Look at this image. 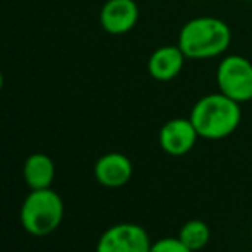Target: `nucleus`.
Here are the masks:
<instances>
[{"instance_id": "0eeeda50", "label": "nucleus", "mask_w": 252, "mask_h": 252, "mask_svg": "<svg viewBox=\"0 0 252 252\" xmlns=\"http://www.w3.org/2000/svg\"><path fill=\"white\" fill-rule=\"evenodd\" d=\"M139 7L134 0H106L100 10V24L108 34H126L136 28Z\"/></svg>"}, {"instance_id": "4468645a", "label": "nucleus", "mask_w": 252, "mask_h": 252, "mask_svg": "<svg viewBox=\"0 0 252 252\" xmlns=\"http://www.w3.org/2000/svg\"><path fill=\"white\" fill-rule=\"evenodd\" d=\"M247 2H252V0H247Z\"/></svg>"}, {"instance_id": "9b49d317", "label": "nucleus", "mask_w": 252, "mask_h": 252, "mask_svg": "<svg viewBox=\"0 0 252 252\" xmlns=\"http://www.w3.org/2000/svg\"><path fill=\"white\" fill-rule=\"evenodd\" d=\"M179 239L182 240V244L186 247H189L192 252H197L204 249L209 244L211 239V230L209 225L202 220H189L187 223H184L182 228L179 232Z\"/></svg>"}, {"instance_id": "1a4fd4ad", "label": "nucleus", "mask_w": 252, "mask_h": 252, "mask_svg": "<svg viewBox=\"0 0 252 252\" xmlns=\"http://www.w3.org/2000/svg\"><path fill=\"white\" fill-rule=\"evenodd\" d=\"M186 60V55L179 45H163L156 48L148 59V74L155 81L168 83L180 76Z\"/></svg>"}, {"instance_id": "423d86ee", "label": "nucleus", "mask_w": 252, "mask_h": 252, "mask_svg": "<svg viewBox=\"0 0 252 252\" xmlns=\"http://www.w3.org/2000/svg\"><path fill=\"white\" fill-rule=\"evenodd\" d=\"M199 134L190 119H172L159 129L158 141L161 150L170 156H184L196 146Z\"/></svg>"}, {"instance_id": "ddd939ff", "label": "nucleus", "mask_w": 252, "mask_h": 252, "mask_svg": "<svg viewBox=\"0 0 252 252\" xmlns=\"http://www.w3.org/2000/svg\"><path fill=\"white\" fill-rule=\"evenodd\" d=\"M2 88H3V76H2V72H0V91H2Z\"/></svg>"}, {"instance_id": "f8f14e48", "label": "nucleus", "mask_w": 252, "mask_h": 252, "mask_svg": "<svg viewBox=\"0 0 252 252\" xmlns=\"http://www.w3.org/2000/svg\"><path fill=\"white\" fill-rule=\"evenodd\" d=\"M150 252H192L182 244L179 237H166L151 244Z\"/></svg>"}, {"instance_id": "39448f33", "label": "nucleus", "mask_w": 252, "mask_h": 252, "mask_svg": "<svg viewBox=\"0 0 252 252\" xmlns=\"http://www.w3.org/2000/svg\"><path fill=\"white\" fill-rule=\"evenodd\" d=\"M151 239L136 223H119L101 233L96 252H150Z\"/></svg>"}, {"instance_id": "f03ea898", "label": "nucleus", "mask_w": 252, "mask_h": 252, "mask_svg": "<svg viewBox=\"0 0 252 252\" xmlns=\"http://www.w3.org/2000/svg\"><path fill=\"white\" fill-rule=\"evenodd\" d=\"M192 126L202 139L220 141L232 136L240 126L242 108L240 103L223 93H211L194 103L189 115Z\"/></svg>"}, {"instance_id": "6e6552de", "label": "nucleus", "mask_w": 252, "mask_h": 252, "mask_svg": "<svg viewBox=\"0 0 252 252\" xmlns=\"http://www.w3.org/2000/svg\"><path fill=\"white\" fill-rule=\"evenodd\" d=\"M94 179L108 189L124 187L134 173L132 161L122 153H106L94 163Z\"/></svg>"}, {"instance_id": "9d476101", "label": "nucleus", "mask_w": 252, "mask_h": 252, "mask_svg": "<svg viewBox=\"0 0 252 252\" xmlns=\"http://www.w3.org/2000/svg\"><path fill=\"white\" fill-rule=\"evenodd\" d=\"M23 177L31 190L48 189L55 179V163L45 153H33L24 161Z\"/></svg>"}, {"instance_id": "20e7f679", "label": "nucleus", "mask_w": 252, "mask_h": 252, "mask_svg": "<svg viewBox=\"0 0 252 252\" xmlns=\"http://www.w3.org/2000/svg\"><path fill=\"white\" fill-rule=\"evenodd\" d=\"M216 86L237 103L252 100V62L244 55H223L216 67Z\"/></svg>"}, {"instance_id": "f257e3e1", "label": "nucleus", "mask_w": 252, "mask_h": 252, "mask_svg": "<svg viewBox=\"0 0 252 252\" xmlns=\"http://www.w3.org/2000/svg\"><path fill=\"white\" fill-rule=\"evenodd\" d=\"M232 43V30L216 16H197L187 21L177 45L187 60H209L225 55Z\"/></svg>"}, {"instance_id": "7ed1b4c3", "label": "nucleus", "mask_w": 252, "mask_h": 252, "mask_svg": "<svg viewBox=\"0 0 252 252\" xmlns=\"http://www.w3.org/2000/svg\"><path fill=\"white\" fill-rule=\"evenodd\" d=\"M19 220L23 228L34 237H47L55 232L63 220V201L52 187L31 190L21 206Z\"/></svg>"}]
</instances>
